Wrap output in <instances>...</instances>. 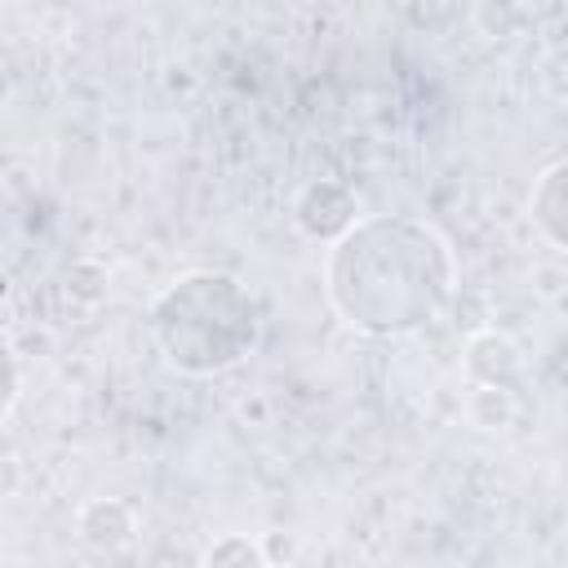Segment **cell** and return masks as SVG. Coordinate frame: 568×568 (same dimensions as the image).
I'll return each mask as SVG.
<instances>
[{
	"instance_id": "7",
	"label": "cell",
	"mask_w": 568,
	"mask_h": 568,
	"mask_svg": "<svg viewBox=\"0 0 568 568\" xmlns=\"http://www.w3.org/2000/svg\"><path fill=\"white\" fill-rule=\"evenodd\" d=\"M519 413L515 390H497V386H470L466 395V422L475 430H506Z\"/></svg>"
},
{
	"instance_id": "2",
	"label": "cell",
	"mask_w": 568,
	"mask_h": 568,
	"mask_svg": "<svg viewBox=\"0 0 568 568\" xmlns=\"http://www.w3.org/2000/svg\"><path fill=\"white\" fill-rule=\"evenodd\" d=\"M262 333L253 293L222 271H186L151 302V337L169 368L213 377L253 355Z\"/></svg>"
},
{
	"instance_id": "8",
	"label": "cell",
	"mask_w": 568,
	"mask_h": 568,
	"mask_svg": "<svg viewBox=\"0 0 568 568\" xmlns=\"http://www.w3.org/2000/svg\"><path fill=\"white\" fill-rule=\"evenodd\" d=\"M200 568H266V550L248 532H222L204 546Z\"/></svg>"
},
{
	"instance_id": "4",
	"label": "cell",
	"mask_w": 568,
	"mask_h": 568,
	"mask_svg": "<svg viewBox=\"0 0 568 568\" xmlns=\"http://www.w3.org/2000/svg\"><path fill=\"white\" fill-rule=\"evenodd\" d=\"M462 368H466L470 386L519 390V382H524V351H519L506 333H497V328H479V333L466 337Z\"/></svg>"
},
{
	"instance_id": "5",
	"label": "cell",
	"mask_w": 568,
	"mask_h": 568,
	"mask_svg": "<svg viewBox=\"0 0 568 568\" xmlns=\"http://www.w3.org/2000/svg\"><path fill=\"white\" fill-rule=\"evenodd\" d=\"M75 537L93 555H124L138 541V515L124 497H89L75 510Z\"/></svg>"
},
{
	"instance_id": "1",
	"label": "cell",
	"mask_w": 568,
	"mask_h": 568,
	"mask_svg": "<svg viewBox=\"0 0 568 568\" xmlns=\"http://www.w3.org/2000/svg\"><path fill=\"white\" fill-rule=\"evenodd\" d=\"M324 293L355 333L404 337L448 311L457 253L422 217H359L324 253Z\"/></svg>"
},
{
	"instance_id": "3",
	"label": "cell",
	"mask_w": 568,
	"mask_h": 568,
	"mask_svg": "<svg viewBox=\"0 0 568 568\" xmlns=\"http://www.w3.org/2000/svg\"><path fill=\"white\" fill-rule=\"evenodd\" d=\"M355 222H359V204H355V195H351L342 182H333V178L306 182V186L297 191V200H293V226H297L306 240H315V244L342 240Z\"/></svg>"
},
{
	"instance_id": "9",
	"label": "cell",
	"mask_w": 568,
	"mask_h": 568,
	"mask_svg": "<svg viewBox=\"0 0 568 568\" xmlns=\"http://www.w3.org/2000/svg\"><path fill=\"white\" fill-rule=\"evenodd\" d=\"M18 390H22V368H18V355H13L9 337L0 333V422L13 413Z\"/></svg>"
},
{
	"instance_id": "6",
	"label": "cell",
	"mask_w": 568,
	"mask_h": 568,
	"mask_svg": "<svg viewBox=\"0 0 568 568\" xmlns=\"http://www.w3.org/2000/svg\"><path fill=\"white\" fill-rule=\"evenodd\" d=\"M528 217H532V231L550 248H568V160L564 155L541 164V173L532 178Z\"/></svg>"
}]
</instances>
